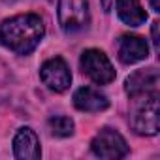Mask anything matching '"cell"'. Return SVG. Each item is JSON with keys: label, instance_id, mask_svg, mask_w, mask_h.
<instances>
[{"label": "cell", "instance_id": "cell-10", "mask_svg": "<svg viewBox=\"0 0 160 160\" xmlns=\"http://www.w3.org/2000/svg\"><path fill=\"white\" fill-rule=\"evenodd\" d=\"M73 106L85 113H100L109 108V100L104 92L92 87H81L73 92Z\"/></svg>", "mask_w": 160, "mask_h": 160}, {"label": "cell", "instance_id": "cell-3", "mask_svg": "<svg viewBox=\"0 0 160 160\" xmlns=\"http://www.w3.org/2000/svg\"><path fill=\"white\" fill-rule=\"evenodd\" d=\"M81 70L87 73L96 85H109L115 79V68L108 55L100 49H87L81 55Z\"/></svg>", "mask_w": 160, "mask_h": 160}, {"label": "cell", "instance_id": "cell-5", "mask_svg": "<svg viewBox=\"0 0 160 160\" xmlns=\"http://www.w3.org/2000/svg\"><path fill=\"white\" fill-rule=\"evenodd\" d=\"M91 149L98 158H106V160H115V158H124L128 154V145L126 139L111 130V128H104L100 130L94 139L91 141Z\"/></svg>", "mask_w": 160, "mask_h": 160}, {"label": "cell", "instance_id": "cell-9", "mask_svg": "<svg viewBox=\"0 0 160 160\" xmlns=\"http://www.w3.org/2000/svg\"><path fill=\"white\" fill-rule=\"evenodd\" d=\"M13 156L19 160H36L42 156L40 139L30 126H23L13 136Z\"/></svg>", "mask_w": 160, "mask_h": 160}, {"label": "cell", "instance_id": "cell-11", "mask_svg": "<svg viewBox=\"0 0 160 160\" xmlns=\"http://www.w3.org/2000/svg\"><path fill=\"white\" fill-rule=\"evenodd\" d=\"M117 15L128 27H139L147 21V13L139 0H117Z\"/></svg>", "mask_w": 160, "mask_h": 160}, {"label": "cell", "instance_id": "cell-1", "mask_svg": "<svg viewBox=\"0 0 160 160\" xmlns=\"http://www.w3.org/2000/svg\"><path fill=\"white\" fill-rule=\"evenodd\" d=\"M45 34L43 21L36 13H21L0 25V43L15 55L32 53Z\"/></svg>", "mask_w": 160, "mask_h": 160}, {"label": "cell", "instance_id": "cell-12", "mask_svg": "<svg viewBox=\"0 0 160 160\" xmlns=\"http://www.w3.org/2000/svg\"><path fill=\"white\" fill-rule=\"evenodd\" d=\"M47 126H49V132L57 138H70L73 134V121L66 115H55L47 121Z\"/></svg>", "mask_w": 160, "mask_h": 160}, {"label": "cell", "instance_id": "cell-6", "mask_svg": "<svg viewBox=\"0 0 160 160\" xmlns=\"http://www.w3.org/2000/svg\"><path fill=\"white\" fill-rule=\"evenodd\" d=\"M40 77H42L43 85L55 92H66L72 85V72L66 60L60 57L45 60L40 68Z\"/></svg>", "mask_w": 160, "mask_h": 160}, {"label": "cell", "instance_id": "cell-8", "mask_svg": "<svg viewBox=\"0 0 160 160\" xmlns=\"http://www.w3.org/2000/svg\"><path fill=\"white\" fill-rule=\"evenodd\" d=\"M117 53H119V60L122 64H136L149 57V45H147L145 38H141V36L124 34L117 42Z\"/></svg>", "mask_w": 160, "mask_h": 160}, {"label": "cell", "instance_id": "cell-13", "mask_svg": "<svg viewBox=\"0 0 160 160\" xmlns=\"http://www.w3.org/2000/svg\"><path fill=\"white\" fill-rule=\"evenodd\" d=\"M158 25H160V23H158V21H154V23H152V27H151V34H152V45H154V51H156V53L160 51V42H158V40H160V38H158Z\"/></svg>", "mask_w": 160, "mask_h": 160}, {"label": "cell", "instance_id": "cell-16", "mask_svg": "<svg viewBox=\"0 0 160 160\" xmlns=\"http://www.w3.org/2000/svg\"><path fill=\"white\" fill-rule=\"evenodd\" d=\"M2 2H13V0H2Z\"/></svg>", "mask_w": 160, "mask_h": 160}, {"label": "cell", "instance_id": "cell-4", "mask_svg": "<svg viewBox=\"0 0 160 160\" xmlns=\"http://www.w3.org/2000/svg\"><path fill=\"white\" fill-rule=\"evenodd\" d=\"M132 128L139 136L158 134V92L143 96V102L132 115Z\"/></svg>", "mask_w": 160, "mask_h": 160}, {"label": "cell", "instance_id": "cell-7", "mask_svg": "<svg viewBox=\"0 0 160 160\" xmlns=\"http://www.w3.org/2000/svg\"><path fill=\"white\" fill-rule=\"evenodd\" d=\"M158 70L156 68H143L136 70L132 75L126 77L124 91L130 98H143L149 94L158 92Z\"/></svg>", "mask_w": 160, "mask_h": 160}, {"label": "cell", "instance_id": "cell-2", "mask_svg": "<svg viewBox=\"0 0 160 160\" xmlns=\"http://www.w3.org/2000/svg\"><path fill=\"white\" fill-rule=\"evenodd\" d=\"M58 25L66 34H75L89 27V0H58Z\"/></svg>", "mask_w": 160, "mask_h": 160}, {"label": "cell", "instance_id": "cell-14", "mask_svg": "<svg viewBox=\"0 0 160 160\" xmlns=\"http://www.w3.org/2000/svg\"><path fill=\"white\" fill-rule=\"evenodd\" d=\"M151 8L154 12H160V0H151Z\"/></svg>", "mask_w": 160, "mask_h": 160}, {"label": "cell", "instance_id": "cell-15", "mask_svg": "<svg viewBox=\"0 0 160 160\" xmlns=\"http://www.w3.org/2000/svg\"><path fill=\"white\" fill-rule=\"evenodd\" d=\"M102 4H104V10H106V12L111 10V0H102Z\"/></svg>", "mask_w": 160, "mask_h": 160}]
</instances>
